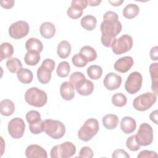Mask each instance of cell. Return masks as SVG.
<instances>
[{
    "mask_svg": "<svg viewBox=\"0 0 158 158\" xmlns=\"http://www.w3.org/2000/svg\"><path fill=\"white\" fill-rule=\"evenodd\" d=\"M102 36L101 41L103 46L110 48L115 41L116 36L122 29V25L118 20V16L114 11H107L103 15V21L100 26Z\"/></svg>",
    "mask_w": 158,
    "mask_h": 158,
    "instance_id": "6da1fadb",
    "label": "cell"
},
{
    "mask_svg": "<svg viewBox=\"0 0 158 158\" xmlns=\"http://www.w3.org/2000/svg\"><path fill=\"white\" fill-rule=\"evenodd\" d=\"M25 100L30 106L36 107L44 106L48 101L46 92L36 87H31L25 93Z\"/></svg>",
    "mask_w": 158,
    "mask_h": 158,
    "instance_id": "7a4b0ae2",
    "label": "cell"
},
{
    "mask_svg": "<svg viewBox=\"0 0 158 158\" xmlns=\"http://www.w3.org/2000/svg\"><path fill=\"white\" fill-rule=\"evenodd\" d=\"M99 125L97 119L88 118L80 127L78 131V137L83 141L91 140L99 131Z\"/></svg>",
    "mask_w": 158,
    "mask_h": 158,
    "instance_id": "3957f363",
    "label": "cell"
},
{
    "mask_svg": "<svg viewBox=\"0 0 158 158\" xmlns=\"http://www.w3.org/2000/svg\"><path fill=\"white\" fill-rule=\"evenodd\" d=\"M44 131L51 138L59 139L64 136L65 127L59 120L46 119L44 121Z\"/></svg>",
    "mask_w": 158,
    "mask_h": 158,
    "instance_id": "277c9868",
    "label": "cell"
},
{
    "mask_svg": "<svg viewBox=\"0 0 158 158\" xmlns=\"http://www.w3.org/2000/svg\"><path fill=\"white\" fill-rule=\"evenodd\" d=\"M157 94L154 93L146 92L136 97L133 102V107L138 111H146L156 102Z\"/></svg>",
    "mask_w": 158,
    "mask_h": 158,
    "instance_id": "5b68a950",
    "label": "cell"
},
{
    "mask_svg": "<svg viewBox=\"0 0 158 158\" xmlns=\"http://www.w3.org/2000/svg\"><path fill=\"white\" fill-rule=\"evenodd\" d=\"M76 152V147L72 142L65 141L60 144L54 146L51 150L50 156L52 158H69Z\"/></svg>",
    "mask_w": 158,
    "mask_h": 158,
    "instance_id": "8992f818",
    "label": "cell"
},
{
    "mask_svg": "<svg viewBox=\"0 0 158 158\" xmlns=\"http://www.w3.org/2000/svg\"><path fill=\"white\" fill-rule=\"evenodd\" d=\"M153 138L154 135L152 127L147 123L141 124L137 133L135 135V139L137 143L140 146H146L152 143Z\"/></svg>",
    "mask_w": 158,
    "mask_h": 158,
    "instance_id": "52a82bcc",
    "label": "cell"
},
{
    "mask_svg": "<svg viewBox=\"0 0 158 158\" xmlns=\"http://www.w3.org/2000/svg\"><path fill=\"white\" fill-rule=\"evenodd\" d=\"M55 67V62L51 59H44L37 70V78L42 84L48 83L51 79V73Z\"/></svg>",
    "mask_w": 158,
    "mask_h": 158,
    "instance_id": "ba28073f",
    "label": "cell"
},
{
    "mask_svg": "<svg viewBox=\"0 0 158 158\" xmlns=\"http://www.w3.org/2000/svg\"><path fill=\"white\" fill-rule=\"evenodd\" d=\"M133 46V38L128 35H123L115 40L112 44V50L115 54L119 55L130 51Z\"/></svg>",
    "mask_w": 158,
    "mask_h": 158,
    "instance_id": "9c48e42d",
    "label": "cell"
},
{
    "mask_svg": "<svg viewBox=\"0 0 158 158\" xmlns=\"http://www.w3.org/2000/svg\"><path fill=\"white\" fill-rule=\"evenodd\" d=\"M142 82L143 77L139 72H131L128 76L125 83V89L129 94H135L141 89Z\"/></svg>",
    "mask_w": 158,
    "mask_h": 158,
    "instance_id": "30bf717a",
    "label": "cell"
},
{
    "mask_svg": "<svg viewBox=\"0 0 158 158\" xmlns=\"http://www.w3.org/2000/svg\"><path fill=\"white\" fill-rule=\"evenodd\" d=\"M29 32V25L23 20H19L12 23L9 28V36L15 40L25 37Z\"/></svg>",
    "mask_w": 158,
    "mask_h": 158,
    "instance_id": "8fae6325",
    "label": "cell"
},
{
    "mask_svg": "<svg viewBox=\"0 0 158 158\" xmlns=\"http://www.w3.org/2000/svg\"><path fill=\"white\" fill-rule=\"evenodd\" d=\"M9 135L14 139L22 138L25 130V124L23 120L19 117L11 119L7 126Z\"/></svg>",
    "mask_w": 158,
    "mask_h": 158,
    "instance_id": "7c38bea8",
    "label": "cell"
},
{
    "mask_svg": "<svg viewBox=\"0 0 158 158\" xmlns=\"http://www.w3.org/2000/svg\"><path fill=\"white\" fill-rule=\"evenodd\" d=\"M74 89H76L77 92L84 96L90 95L94 91V86L93 83L87 80L85 77L80 79L74 86Z\"/></svg>",
    "mask_w": 158,
    "mask_h": 158,
    "instance_id": "4fadbf2b",
    "label": "cell"
},
{
    "mask_svg": "<svg viewBox=\"0 0 158 158\" xmlns=\"http://www.w3.org/2000/svg\"><path fill=\"white\" fill-rule=\"evenodd\" d=\"M122 77L120 75L114 72L107 73L104 78L103 83L108 90H115L118 89L122 83Z\"/></svg>",
    "mask_w": 158,
    "mask_h": 158,
    "instance_id": "5bb4252c",
    "label": "cell"
},
{
    "mask_svg": "<svg viewBox=\"0 0 158 158\" xmlns=\"http://www.w3.org/2000/svg\"><path fill=\"white\" fill-rule=\"evenodd\" d=\"M133 64L134 60L131 56H124L115 61L114 68L118 72L126 73L131 68Z\"/></svg>",
    "mask_w": 158,
    "mask_h": 158,
    "instance_id": "9a60e30c",
    "label": "cell"
},
{
    "mask_svg": "<svg viewBox=\"0 0 158 158\" xmlns=\"http://www.w3.org/2000/svg\"><path fill=\"white\" fill-rule=\"evenodd\" d=\"M25 156L27 158H47V152L38 144H30L25 150Z\"/></svg>",
    "mask_w": 158,
    "mask_h": 158,
    "instance_id": "2e32d148",
    "label": "cell"
},
{
    "mask_svg": "<svg viewBox=\"0 0 158 158\" xmlns=\"http://www.w3.org/2000/svg\"><path fill=\"white\" fill-rule=\"evenodd\" d=\"M136 128V122L135 120L128 116L123 117L120 122V128L125 134L133 133Z\"/></svg>",
    "mask_w": 158,
    "mask_h": 158,
    "instance_id": "e0dca14e",
    "label": "cell"
},
{
    "mask_svg": "<svg viewBox=\"0 0 158 158\" xmlns=\"http://www.w3.org/2000/svg\"><path fill=\"white\" fill-rule=\"evenodd\" d=\"M60 94L64 100L70 101L75 96L74 88L69 81H64L60 86Z\"/></svg>",
    "mask_w": 158,
    "mask_h": 158,
    "instance_id": "ac0fdd59",
    "label": "cell"
},
{
    "mask_svg": "<svg viewBox=\"0 0 158 158\" xmlns=\"http://www.w3.org/2000/svg\"><path fill=\"white\" fill-rule=\"evenodd\" d=\"M40 32L41 35L45 39H50L56 33V27L52 23L44 22L40 25Z\"/></svg>",
    "mask_w": 158,
    "mask_h": 158,
    "instance_id": "d6986e66",
    "label": "cell"
},
{
    "mask_svg": "<svg viewBox=\"0 0 158 158\" xmlns=\"http://www.w3.org/2000/svg\"><path fill=\"white\" fill-rule=\"evenodd\" d=\"M158 63L157 62H154L152 63L150 66H149V73L151 78V81H152V85H151V89L152 91L156 93V94H157V88H158V66H157Z\"/></svg>",
    "mask_w": 158,
    "mask_h": 158,
    "instance_id": "ffe728a7",
    "label": "cell"
},
{
    "mask_svg": "<svg viewBox=\"0 0 158 158\" xmlns=\"http://www.w3.org/2000/svg\"><path fill=\"white\" fill-rule=\"evenodd\" d=\"M15 110L14 103L10 99H3L0 102V112L4 116L12 115Z\"/></svg>",
    "mask_w": 158,
    "mask_h": 158,
    "instance_id": "44dd1931",
    "label": "cell"
},
{
    "mask_svg": "<svg viewBox=\"0 0 158 158\" xmlns=\"http://www.w3.org/2000/svg\"><path fill=\"white\" fill-rule=\"evenodd\" d=\"M25 48L28 51H33L40 53L43 49V45L39 39L30 38L25 43Z\"/></svg>",
    "mask_w": 158,
    "mask_h": 158,
    "instance_id": "7402d4cb",
    "label": "cell"
},
{
    "mask_svg": "<svg viewBox=\"0 0 158 158\" xmlns=\"http://www.w3.org/2000/svg\"><path fill=\"white\" fill-rule=\"evenodd\" d=\"M71 49V45L69 42L66 40H63L61 41L57 46V53L60 58L66 59L69 56Z\"/></svg>",
    "mask_w": 158,
    "mask_h": 158,
    "instance_id": "603a6c76",
    "label": "cell"
},
{
    "mask_svg": "<svg viewBox=\"0 0 158 158\" xmlns=\"http://www.w3.org/2000/svg\"><path fill=\"white\" fill-rule=\"evenodd\" d=\"M80 54L88 62H92L96 59L97 52L96 50L90 46H84L80 50Z\"/></svg>",
    "mask_w": 158,
    "mask_h": 158,
    "instance_id": "cb8c5ba5",
    "label": "cell"
},
{
    "mask_svg": "<svg viewBox=\"0 0 158 158\" xmlns=\"http://www.w3.org/2000/svg\"><path fill=\"white\" fill-rule=\"evenodd\" d=\"M104 127L107 130H113L115 128L119 122L117 115L115 114H107L102 120Z\"/></svg>",
    "mask_w": 158,
    "mask_h": 158,
    "instance_id": "d4e9b609",
    "label": "cell"
},
{
    "mask_svg": "<svg viewBox=\"0 0 158 158\" xmlns=\"http://www.w3.org/2000/svg\"><path fill=\"white\" fill-rule=\"evenodd\" d=\"M17 77L19 81L23 84L30 83L33 79L32 72L26 68L20 69L17 73Z\"/></svg>",
    "mask_w": 158,
    "mask_h": 158,
    "instance_id": "484cf974",
    "label": "cell"
},
{
    "mask_svg": "<svg viewBox=\"0 0 158 158\" xmlns=\"http://www.w3.org/2000/svg\"><path fill=\"white\" fill-rule=\"evenodd\" d=\"M80 23L81 27L85 30L88 31H92L96 27L97 19L93 15H88L84 16L81 19Z\"/></svg>",
    "mask_w": 158,
    "mask_h": 158,
    "instance_id": "4316f807",
    "label": "cell"
},
{
    "mask_svg": "<svg viewBox=\"0 0 158 158\" xmlns=\"http://www.w3.org/2000/svg\"><path fill=\"white\" fill-rule=\"evenodd\" d=\"M139 12V8L138 6L135 4H128L123 9V15L128 19H132L136 17Z\"/></svg>",
    "mask_w": 158,
    "mask_h": 158,
    "instance_id": "83f0119b",
    "label": "cell"
},
{
    "mask_svg": "<svg viewBox=\"0 0 158 158\" xmlns=\"http://www.w3.org/2000/svg\"><path fill=\"white\" fill-rule=\"evenodd\" d=\"M14 54V48L12 45L7 42L2 43L0 46V61L7 58H10Z\"/></svg>",
    "mask_w": 158,
    "mask_h": 158,
    "instance_id": "f1b7e54d",
    "label": "cell"
},
{
    "mask_svg": "<svg viewBox=\"0 0 158 158\" xmlns=\"http://www.w3.org/2000/svg\"><path fill=\"white\" fill-rule=\"evenodd\" d=\"M40 60V52L36 51H28L24 57V61L28 65L35 66L38 64Z\"/></svg>",
    "mask_w": 158,
    "mask_h": 158,
    "instance_id": "f546056e",
    "label": "cell"
},
{
    "mask_svg": "<svg viewBox=\"0 0 158 158\" xmlns=\"http://www.w3.org/2000/svg\"><path fill=\"white\" fill-rule=\"evenodd\" d=\"M6 65L8 70L12 73H17V72L22 68L21 61L17 57L9 58L6 63Z\"/></svg>",
    "mask_w": 158,
    "mask_h": 158,
    "instance_id": "4dcf8cb0",
    "label": "cell"
},
{
    "mask_svg": "<svg viewBox=\"0 0 158 158\" xmlns=\"http://www.w3.org/2000/svg\"><path fill=\"white\" fill-rule=\"evenodd\" d=\"M87 74L90 79L98 80L101 78L102 74V69L101 66L98 65H90L87 69Z\"/></svg>",
    "mask_w": 158,
    "mask_h": 158,
    "instance_id": "1f68e13d",
    "label": "cell"
},
{
    "mask_svg": "<svg viewBox=\"0 0 158 158\" xmlns=\"http://www.w3.org/2000/svg\"><path fill=\"white\" fill-rule=\"evenodd\" d=\"M70 71V66L67 61H62L60 62L56 69L57 75L61 78L67 77L69 75Z\"/></svg>",
    "mask_w": 158,
    "mask_h": 158,
    "instance_id": "d6a6232c",
    "label": "cell"
},
{
    "mask_svg": "<svg viewBox=\"0 0 158 158\" xmlns=\"http://www.w3.org/2000/svg\"><path fill=\"white\" fill-rule=\"evenodd\" d=\"M67 15L72 19H77L83 14V9L77 5L71 4L67 11Z\"/></svg>",
    "mask_w": 158,
    "mask_h": 158,
    "instance_id": "836d02e7",
    "label": "cell"
},
{
    "mask_svg": "<svg viewBox=\"0 0 158 158\" xmlns=\"http://www.w3.org/2000/svg\"><path fill=\"white\" fill-rule=\"evenodd\" d=\"M112 104L118 107H123L127 102V99L125 94L122 93H117L112 96Z\"/></svg>",
    "mask_w": 158,
    "mask_h": 158,
    "instance_id": "e575fe53",
    "label": "cell"
},
{
    "mask_svg": "<svg viewBox=\"0 0 158 158\" xmlns=\"http://www.w3.org/2000/svg\"><path fill=\"white\" fill-rule=\"evenodd\" d=\"M29 129L31 133L38 135L44 131V121L41 119L36 122L29 123Z\"/></svg>",
    "mask_w": 158,
    "mask_h": 158,
    "instance_id": "d590c367",
    "label": "cell"
},
{
    "mask_svg": "<svg viewBox=\"0 0 158 158\" xmlns=\"http://www.w3.org/2000/svg\"><path fill=\"white\" fill-rule=\"evenodd\" d=\"M25 118L28 123H33L41 119V114H40V112L38 111L33 110L28 111L25 115Z\"/></svg>",
    "mask_w": 158,
    "mask_h": 158,
    "instance_id": "8d00e7d4",
    "label": "cell"
},
{
    "mask_svg": "<svg viewBox=\"0 0 158 158\" xmlns=\"http://www.w3.org/2000/svg\"><path fill=\"white\" fill-rule=\"evenodd\" d=\"M127 147L131 151H136L140 149V146L137 143L135 139V135L129 136L126 141Z\"/></svg>",
    "mask_w": 158,
    "mask_h": 158,
    "instance_id": "74e56055",
    "label": "cell"
},
{
    "mask_svg": "<svg viewBox=\"0 0 158 158\" xmlns=\"http://www.w3.org/2000/svg\"><path fill=\"white\" fill-rule=\"evenodd\" d=\"M73 64L77 67H83L87 65L88 62L82 57L81 54H75L72 58Z\"/></svg>",
    "mask_w": 158,
    "mask_h": 158,
    "instance_id": "f35d334b",
    "label": "cell"
},
{
    "mask_svg": "<svg viewBox=\"0 0 158 158\" xmlns=\"http://www.w3.org/2000/svg\"><path fill=\"white\" fill-rule=\"evenodd\" d=\"M78 156L83 158H92L93 157V151L89 147L84 146L80 149Z\"/></svg>",
    "mask_w": 158,
    "mask_h": 158,
    "instance_id": "ab89813d",
    "label": "cell"
},
{
    "mask_svg": "<svg viewBox=\"0 0 158 158\" xmlns=\"http://www.w3.org/2000/svg\"><path fill=\"white\" fill-rule=\"evenodd\" d=\"M157 154L155 151L149 150H143L137 156L138 158L144 157H157Z\"/></svg>",
    "mask_w": 158,
    "mask_h": 158,
    "instance_id": "60d3db41",
    "label": "cell"
},
{
    "mask_svg": "<svg viewBox=\"0 0 158 158\" xmlns=\"http://www.w3.org/2000/svg\"><path fill=\"white\" fill-rule=\"evenodd\" d=\"M112 157L113 158H130V155L125 150L118 149L113 152Z\"/></svg>",
    "mask_w": 158,
    "mask_h": 158,
    "instance_id": "b9f144b4",
    "label": "cell"
},
{
    "mask_svg": "<svg viewBox=\"0 0 158 158\" xmlns=\"http://www.w3.org/2000/svg\"><path fill=\"white\" fill-rule=\"evenodd\" d=\"M149 56L152 60H158V47L157 46L152 47L149 52Z\"/></svg>",
    "mask_w": 158,
    "mask_h": 158,
    "instance_id": "7bdbcfd3",
    "label": "cell"
},
{
    "mask_svg": "<svg viewBox=\"0 0 158 158\" xmlns=\"http://www.w3.org/2000/svg\"><path fill=\"white\" fill-rule=\"evenodd\" d=\"M14 5V0H2L1 1V6L4 9H11Z\"/></svg>",
    "mask_w": 158,
    "mask_h": 158,
    "instance_id": "ee69618b",
    "label": "cell"
},
{
    "mask_svg": "<svg viewBox=\"0 0 158 158\" xmlns=\"http://www.w3.org/2000/svg\"><path fill=\"white\" fill-rule=\"evenodd\" d=\"M71 4L77 5L83 9H85L88 6V1L87 0H73L71 2Z\"/></svg>",
    "mask_w": 158,
    "mask_h": 158,
    "instance_id": "f6af8a7d",
    "label": "cell"
},
{
    "mask_svg": "<svg viewBox=\"0 0 158 158\" xmlns=\"http://www.w3.org/2000/svg\"><path fill=\"white\" fill-rule=\"evenodd\" d=\"M149 118L150 120L153 122L155 124H158V122H157V110H155L154 111H152L150 115H149Z\"/></svg>",
    "mask_w": 158,
    "mask_h": 158,
    "instance_id": "bcb514c9",
    "label": "cell"
},
{
    "mask_svg": "<svg viewBox=\"0 0 158 158\" xmlns=\"http://www.w3.org/2000/svg\"><path fill=\"white\" fill-rule=\"evenodd\" d=\"M102 1L101 0H89L88 1V5L89 6H97L101 4Z\"/></svg>",
    "mask_w": 158,
    "mask_h": 158,
    "instance_id": "7dc6e473",
    "label": "cell"
},
{
    "mask_svg": "<svg viewBox=\"0 0 158 158\" xmlns=\"http://www.w3.org/2000/svg\"><path fill=\"white\" fill-rule=\"evenodd\" d=\"M124 2V0H117V1H109V2L113 6H120L123 2Z\"/></svg>",
    "mask_w": 158,
    "mask_h": 158,
    "instance_id": "c3c4849f",
    "label": "cell"
}]
</instances>
